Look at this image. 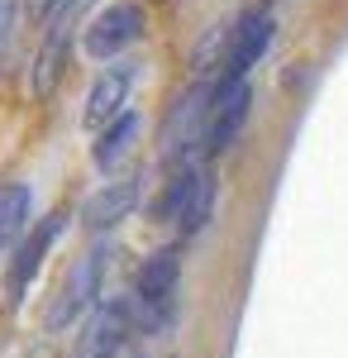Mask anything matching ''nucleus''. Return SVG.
Instances as JSON below:
<instances>
[{
	"label": "nucleus",
	"mask_w": 348,
	"mask_h": 358,
	"mask_svg": "<svg viewBox=\"0 0 348 358\" xmlns=\"http://www.w3.org/2000/svg\"><path fill=\"white\" fill-rule=\"evenodd\" d=\"M106 263H110V244H91L77 263L62 273V282H57V292H53V306H48V315H43L48 330L77 325V315H86V310L96 306L101 287H106Z\"/></svg>",
	"instance_id": "nucleus-1"
},
{
	"label": "nucleus",
	"mask_w": 348,
	"mask_h": 358,
	"mask_svg": "<svg viewBox=\"0 0 348 358\" xmlns=\"http://www.w3.org/2000/svg\"><path fill=\"white\" fill-rule=\"evenodd\" d=\"M177 282H182V244H167L148 253L134 273V306L148 330H162L172 320V301H177Z\"/></svg>",
	"instance_id": "nucleus-2"
},
{
	"label": "nucleus",
	"mask_w": 348,
	"mask_h": 358,
	"mask_svg": "<svg viewBox=\"0 0 348 358\" xmlns=\"http://www.w3.org/2000/svg\"><path fill=\"white\" fill-rule=\"evenodd\" d=\"M138 192H143V172H129V177H115V182H106L101 192L86 201V224L91 229H110V224L129 220V210L138 206Z\"/></svg>",
	"instance_id": "nucleus-8"
},
{
	"label": "nucleus",
	"mask_w": 348,
	"mask_h": 358,
	"mask_svg": "<svg viewBox=\"0 0 348 358\" xmlns=\"http://www.w3.org/2000/svg\"><path fill=\"white\" fill-rule=\"evenodd\" d=\"M134 77H138L134 62H115V67H106V72L91 82V91H86V110H81V120H86V124H110V120H119L129 91H134Z\"/></svg>",
	"instance_id": "nucleus-7"
},
{
	"label": "nucleus",
	"mask_w": 348,
	"mask_h": 358,
	"mask_svg": "<svg viewBox=\"0 0 348 358\" xmlns=\"http://www.w3.org/2000/svg\"><path fill=\"white\" fill-rule=\"evenodd\" d=\"M77 5H81V0H48V5H43V15H48L53 24H62V15H72Z\"/></svg>",
	"instance_id": "nucleus-14"
},
{
	"label": "nucleus",
	"mask_w": 348,
	"mask_h": 358,
	"mask_svg": "<svg viewBox=\"0 0 348 358\" xmlns=\"http://www.w3.org/2000/svg\"><path fill=\"white\" fill-rule=\"evenodd\" d=\"M29 215H34V192L24 182H0V253L24 234Z\"/></svg>",
	"instance_id": "nucleus-12"
},
{
	"label": "nucleus",
	"mask_w": 348,
	"mask_h": 358,
	"mask_svg": "<svg viewBox=\"0 0 348 358\" xmlns=\"http://www.w3.org/2000/svg\"><path fill=\"white\" fill-rule=\"evenodd\" d=\"M248 106H253V86L248 82H215L210 91V115H205V163L219 158L234 138H239L243 120H248Z\"/></svg>",
	"instance_id": "nucleus-5"
},
{
	"label": "nucleus",
	"mask_w": 348,
	"mask_h": 358,
	"mask_svg": "<svg viewBox=\"0 0 348 358\" xmlns=\"http://www.w3.org/2000/svg\"><path fill=\"white\" fill-rule=\"evenodd\" d=\"M215 215V167L201 158L196 163V177H191V192H187V206H182V215H177V229H182V239H196Z\"/></svg>",
	"instance_id": "nucleus-10"
},
{
	"label": "nucleus",
	"mask_w": 348,
	"mask_h": 358,
	"mask_svg": "<svg viewBox=\"0 0 348 358\" xmlns=\"http://www.w3.org/2000/svg\"><path fill=\"white\" fill-rule=\"evenodd\" d=\"M62 67H67V29L53 24L48 29V43L38 48V62H34V91L38 96H48L62 77Z\"/></svg>",
	"instance_id": "nucleus-13"
},
{
	"label": "nucleus",
	"mask_w": 348,
	"mask_h": 358,
	"mask_svg": "<svg viewBox=\"0 0 348 358\" xmlns=\"http://www.w3.org/2000/svg\"><path fill=\"white\" fill-rule=\"evenodd\" d=\"M143 29H148L143 5H138V0H115V5H106V10L86 24L81 48H86V57H96V62H119V53L143 38Z\"/></svg>",
	"instance_id": "nucleus-3"
},
{
	"label": "nucleus",
	"mask_w": 348,
	"mask_h": 358,
	"mask_svg": "<svg viewBox=\"0 0 348 358\" xmlns=\"http://www.w3.org/2000/svg\"><path fill=\"white\" fill-rule=\"evenodd\" d=\"M57 229H62V215H48V220L38 224L34 234H29L24 244H20V253H15V263H10V277H5V292H10V301H20L29 292V282L38 277V268H43V258H48V248H53Z\"/></svg>",
	"instance_id": "nucleus-9"
},
{
	"label": "nucleus",
	"mask_w": 348,
	"mask_h": 358,
	"mask_svg": "<svg viewBox=\"0 0 348 358\" xmlns=\"http://www.w3.org/2000/svg\"><path fill=\"white\" fill-rule=\"evenodd\" d=\"M134 320H138L134 296H115V301H106L96 315H91L86 334H81L77 358H115L119 349H124V339L134 334Z\"/></svg>",
	"instance_id": "nucleus-6"
},
{
	"label": "nucleus",
	"mask_w": 348,
	"mask_h": 358,
	"mask_svg": "<svg viewBox=\"0 0 348 358\" xmlns=\"http://www.w3.org/2000/svg\"><path fill=\"white\" fill-rule=\"evenodd\" d=\"M272 20L268 5H248L234 29H224V62H219V82H248V72H253V62L268 53L272 43Z\"/></svg>",
	"instance_id": "nucleus-4"
},
{
	"label": "nucleus",
	"mask_w": 348,
	"mask_h": 358,
	"mask_svg": "<svg viewBox=\"0 0 348 358\" xmlns=\"http://www.w3.org/2000/svg\"><path fill=\"white\" fill-rule=\"evenodd\" d=\"M134 138H138V115L134 110H124L119 120H110L106 129H101V138H96V167L101 172H115V167L129 158V148H134Z\"/></svg>",
	"instance_id": "nucleus-11"
}]
</instances>
